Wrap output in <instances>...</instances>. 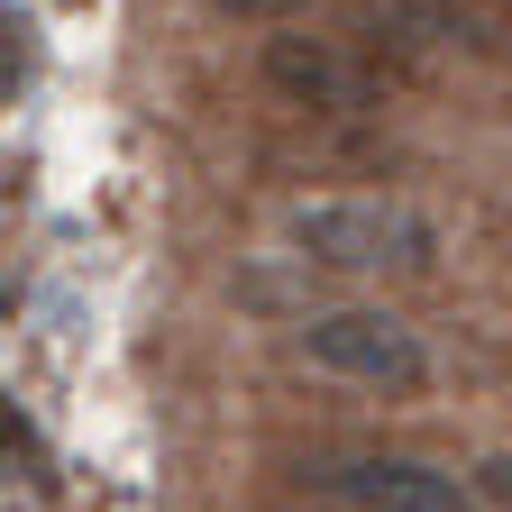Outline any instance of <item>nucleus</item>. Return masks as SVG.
<instances>
[{
    "label": "nucleus",
    "mask_w": 512,
    "mask_h": 512,
    "mask_svg": "<svg viewBox=\"0 0 512 512\" xmlns=\"http://www.w3.org/2000/svg\"><path fill=\"white\" fill-rule=\"evenodd\" d=\"M293 348L320 366V375H339V384H366V394H421L430 384V348L403 311H384V302H320L293 320Z\"/></svg>",
    "instance_id": "obj_2"
},
{
    "label": "nucleus",
    "mask_w": 512,
    "mask_h": 512,
    "mask_svg": "<svg viewBox=\"0 0 512 512\" xmlns=\"http://www.w3.org/2000/svg\"><path fill=\"white\" fill-rule=\"evenodd\" d=\"M302 485L339 512H467V485L430 467V458H394V448H357V458H311Z\"/></svg>",
    "instance_id": "obj_3"
},
{
    "label": "nucleus",
    "mask_w": 512,
    "mask_h": 512,
    "mask_svg": "<svg viewBox=\"0 0 512 512\" xmlns=\"http://www.w3.org/2000/svg\"><path fill=\"white\" fill-rule=\"evenodd\" d=\"M275 512H302V503H275ZM330 512H339V503H330Z\"/></svg>",
    "instance_id": "obj_7"
},
{
    "label": "nucleus",
    "mask_w": 512,
    "mask_h": 512,
    "mask_svg": "<svg viewBox=\"0 0 512 512\" xmlns=\"http://www.w3.org/2000/svg\"><path fill=\"white\" fill-rule=\"evenodd\" d=\"M476 494H485L494 512H512V448H494V458L476 467Z\"/></svg>",
    "instance_id": "obj_5"
},
{
    "label": "nucleus",
    "mask_w": 512,
    "mask_h": 512,
    "mask_svg": "<svg viewBox=\"0 0 512 512\" xmlns=\"http://www.w3.org/2000/svg\"><path fill=\"white\" fill-rule=\"evenodd\" d=\"M256 83H266L275 101H293V110H311V119L375 110V74L339 37H311V28H275L266 46H256Z\"/></svg>",
    "instance_id": "obj_4"
},
{
    "label": "nucleus",
    "mask_w": 512,
    "mask_h": 512,
    "mask_svg": "<svg viewBox=\"0 0 512 512\" xmlns=\"http://www.w3.org/2000/svg\"><path fill=\"white\" fill-rule=\"evenodd\" d=\"M211 10H229V19H266V28H284L293 10H311V0H211Z\"/></svg>",
    "instance_id": "obj_6"
},
{
    "label": "nucleus",
    "mask_w": 512,
    "mask_h": 512,
    "mask_svg": "<svg viewBox=\"0 0 512 512\" xmlns=\"http://www.w3.org/2000/svg\"><path fill=\"white\" fill-rule=\"evenodd\" d=\"M284 247L302 266L330 275H439V220L394 192H330V202H293Z\"/></svg>",
    "instance_id": "obj_1"
}]
</instances>
